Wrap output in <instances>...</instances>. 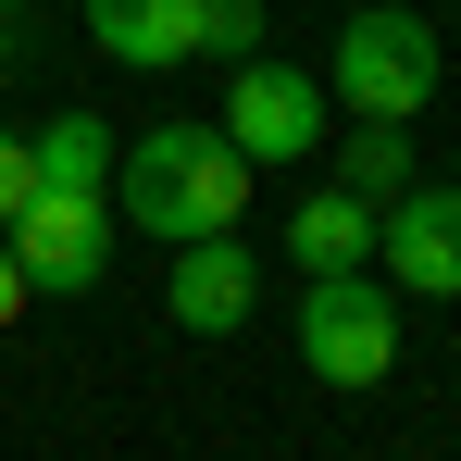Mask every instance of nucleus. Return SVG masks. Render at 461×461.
Segmentation results:
<instances>
[{
    "label": "nucleus",
    "mask_w": 461,
    "mask_h": 461,
    "mask_svg": "<svg viewBox=\"0 0 461 461\" xmlns=\"http://www.w3.org/2000/svg\"><path fill=\"white\" fill-rule=\"evenodd\" d=\"M25 162H38V187H113V162H125V138H113L100 113H50V125L25 138Z\"/></svg>",
    "instance_id": "10"
},
{
    "label": "nucleus",
    "mask_w": 461,
    "mask_h": 461,
    "mask_svg": "<svg viewBox=\"0 0 461 461\" xmlns=\"http://www.w3.org/2000/svg\"><path fill=\"white\" fill-rule=\"evenodd\" d=\"M287 249H300V275H362V262H375V200H349V187L300 200Z\"/></svg>",
    "instance_id": "9"
},
{
    "label": "nucleus",
    "mask_w": 461,
    "mask_h": 461,
    "mask_svg": "<svg viewBox=\"0 0 461 461\" xmlns=\"http://www.w3.org/2000/svg\"><path fill=\"white\" fill-rule=\"evenodd\" d=\"M113 212L162 249H187V237H237L249 212V150H237L225 125H150L138 150L113 162Z\"/></svg>",
    "instance_id": "1"
},
{
    "label": "nucleus",
    "mask_w": 461,
    "mask_h": 461,
    "mask_svg": "<svg viewBox=\"0 0 461 461\" xmlns=\"http://www.w3.org/2000/svg\"><path fill=\"white\" fill-rule=\"evenodd\" d=\"M324 87L349 100V125H411L437 100V25L424 13H349L324 50Z\"/></svg>",
    "instance_id": "2"
},
{
    "label": "nucleus",
    "mask_w": 461,
    "mask_h": 461,
    "mask_svg": "<svg viewBox=\"0 0 461 461\" xmlns=\"http://www.w3.org/2000/svg\"><path fill=\"white\" fill-rule=\"evenodd\" d=\"M337 187L386 212V200L411 187V125H349V138H337Z\"/></svg>",
    "instance_id": "11"
},
{
    "label": "nucleus",
    "mask_w": 461,
    "mask_h": 461,
    "mask_svg": "<svg viewBox=\"0 0 461 461\" xmlns=\"http://www.w3.org/2000/svg\"><path fill=\"white\" fill-rule=\"evenodd\" d=\"M0 13H13V0H0Z\"/></svg>",
    "instance_id": "15"
},
{
    "label": "nucleus",
    "mask_w": 461,
    "mask_h": 461,
    "mask_svg": "<svg viewBox=\"0 0 461 461\" xmlns=\"http://www.w3.org/2000/svg\"><path fill=\"white\" fill-rule=\"evenodd\" d=\"M300 362L324 386H386V362H399V287H375V275H312Z\"/></svg>",
    "instance_id": "4"
},
{
    "label": "nucleus",
    "mask_w": 461,
    "mask_h": 461,
    "mask_svg": "<svg viewBox=\"0 0 461 461\" xmlns=\"http://www.w3.org/2000/svg\"><path fill=\"white\" fill-rule=\"evenodd\" d=\"M225 138L249 150V175H262V162H312V150H324V87H312L300 63H237Z\"/></svg>",
    "instance_id": "5"
},
{
    "label": "nucleus",
    "mask_w": 461,
    "mask_h": 461,
    "mask_svg": "<svg viewBox=\"0 0 461 461\" xmlns=\"http://www.w3.org/2000/svg\"><path fill=\"white\" fill-rule=\"evenodd\" d=\"M87 38L113 50V63H187L200 50V0H87Z\"/></svg>",
    "instance_id": "8"
},
{
    "label": "nucleus",
    "mask_w": 461,
    "mask_h": 461,
    "mask_svg": "<svg viewBox=\"0 0 461 461\" xmlns=\"http://www.w3.org/2000/svg\"><path fill=\"white\" fill-rule=\"evenodd\" d=\"M200 50H262V0H200Z\"/></svg>",
    "instance_id": "12"
},
{
    "label": "nucleus",
    "mask_w": 461,
    "mask_h": 461,
    "mask_svg": "<svg viewBox=\"0 0 461 461\" xmlns=\"http://www.w3.org/2000/svg\"><path fill=\"white\" fill-rule=\"evenodd\" d=\"M249 300H262V275H249L237 237H187V249H175V324H187V337H237Z\"/></svg>",
    "instance_id": "7"
},
{
    "label": "nucleus",
    "mask_w": 461,
    "mask_h": 461,
    "mask_svg": "<svg viewBox=\"0 0 461 461\" xmlns=\"http://www.w3.org/2000/svg\"><path fill=\"white\" fill-rule=\"evenodd\" d=\"M375 249L399 300H461V187H399L375 212Z\"/></svg>",
    "instance_id": "6"
},
{
    "label": "nucleus",
    "mask_w": 461,
    "mask_h": 461,
    "mask_svg": "<svg viewBox=\"0 0 461 461\" xmlns=\"http://www.w3.org/2000/svg\"><path fill=\"white\" fill-rule=\"evenodd\" d=\"M13 312H25V262L0 249V324H13Z\"/></svg>",
    "instance_id": "14"
},
{
    "label": "nucleus",
    "mask_w": 461,
    "mask_h": 461,
    "mask_svg": "<svg viewBox=\"0 0 461 461\" xmlns=\"http://www.w3.org/2000/svg\"><path fill=\"white\" fill-rule=\"evenodd\" d=\"M0 249L25 262L38 300H87V287L113 275V187H38V200L0 225Z\"/></svg>",
    "instance_id": "3"
},
{
    "label": "nucleus",
    "mask_w": 461,
    "mask_h": 461,
    "mask_svg": "<svg viewBox=\"0 0 461 461\" xmlns=\"http://www.w3.org/2000/svg\"><path fill=\"white\" fill-rule=\"evenodd\" d=\"M25 200H38V162H25V138H13V125H0V225H13V212H25Z\"/></svg>",
    "instance_id": "13"
}]
</instances>
